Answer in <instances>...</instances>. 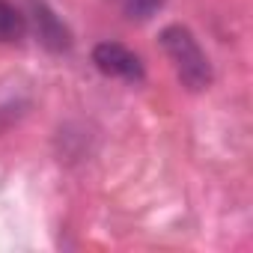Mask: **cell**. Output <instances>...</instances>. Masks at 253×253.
<instances>
[{
  "label": "cell",
  "instance_id": "cell-1",
  "mask_svg": "<svg viewBox=\"0 0 253 253\" xmlns=\"http://www.w3.org/2000/svg\"><path fill=\"white\" fill-rule=\"evenodd\" d=\"M161 48L170 57V63H173L185 89L203 92V89L211 86V81H214L211 63H209L203 45L197 42V36L185 24H167L161 30Z\"/></svg>",
  "mask_w": 253,
  "mask_h": 253
},
{
  "label": "cell",
  "instance_id": "cell-4",
  "mask_svg": "<svg viewBox=\"0 0 253 253\" xmlns=\"http://www.w3.org/2000/svg\"><path fill=\"white\" fill-rule=\"evenodd\" d=\"M164 3V0H122V9L128 18H137V21H146L152 18V12Z\"/></svg>",
  "mask_w": 253,
  "mask_h": 253
},
{
  "label": "cell",
  "instance_id": "cell-2",
  "mask_svg": "<svg viewBox=\"0 0 253 253\" xmlns=\"http://www.w3.org/2000/svg\"><path fill=\"white\" fill-rule=\"evenodd\" d=\"M92 66L107 75V78H116V81H128V84H140L146 78V69H143V60L119 42H98L92 48Z\"/></svg>",
  "mask_w": 253,
  "mask_h": 253
},
{
  "label": "cell",
  "instance_id": "cell-3",
  "mask_svg": "<svg viewBox=\"0 0 253 253\" xmlns=\"http://www.w3.org/2000/svg\"><path fill=\"white\" fill-rule=\"evenodd\" d=\"M27 33V21L24 15L9 6L6 0H0V42H18Z\"/></svg>",
  "mask_w": 253,
  "mask_h": 253
}]
</instances>
